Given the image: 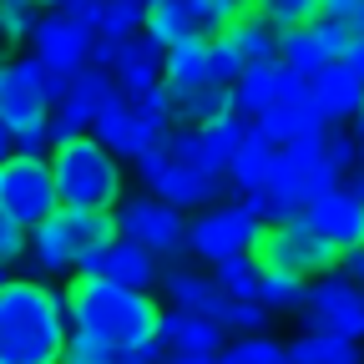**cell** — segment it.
<instances>
[{
    "label": "cell",
    "mask_w": 364,
    "mask_h": 364,
    "mask_svg": "<svg viewBox=\"0 0 364 364\" xmlns=\"http://www.w3.org/2000/svg\"><path fill=\"white\" fill-rule=\"evenodd\" d=\"M91 136L117 157V162H136L142 152H152V147H162L167 136L162 132H152L142 117H136L127 102H117V107H107L102 117H97V127H91Z\"/></svg>",
    "instance_id": "cell-19"
},
{
    "label": "cell",
    "mask_w": 364,
    "mask_h": 364,
    "mask_svg": "<svg viewBox=\"0 0 364 364\" xmlns=\"http://www.w3.org/2000/svg\"><path fill=\"white\" fill-rule=\"evenodd\" d=\"M117 102H122V91H117L112 71H102V66H86L81 76H71V86H66V102L51 112V122H46V132H51V147L71 142V136H86L91 127H97V117H102L107 107H117Z\"/></svg>",
    "instance_id": "cell-13"
},
{
    "label": "cell",
    "mask_w": 364,
    "mask_h": 364,
    "mask_svg": "<svg viewBox=\"0 0 364 364\" xmlns=\"http://www.w3.org/2000/svg\"><path fill=\"white\" fill-rule=\"evenodd\" d=\"M61 364H117V349H107V344H97V339H86V334H71Z\"/></svg>",
    "instance_id": "cell-36"
},
{
    "label": "cell",
    "mask_w": 364,
    "mask_h": 364,
    "mask_svg": "<svg viewBox=\"0 0 364 364\" xmlns=\"http://www.w3.org/2000/svg\"><path fill=\"white\" fill-rule=\"evenodd\" d=\"M136 172H142V182H147V198H157V203H167L177 213L182 208H213V203H223V177H213V172H203L193 162L172 157L167 147L142 152V157H136Z\"/></svg>",
    "instance_id": "cell-8"
},
{
    "label": "cell",
    "mask_w": 364,
    "mask_h": 364,
    "mask_svg": "<svg viewBox=\"0 0 364 364\" xmlns=\"http://www.w3.org/2000/svg\"><path fill=\"white\" fill-rule=\"evenodd\" d=\"M112 81L122 91L127 107H142L147 97H157L162 81H167V51L147 36H127L117 41V56H112Z\"/></svg>",
    "instance_id": "cell-15"
},
{
    "label": "cell",
    "mask_w": 364,
    "mask_h": 364,
    "mask_svg": "<svg viewBox=\"0 0 364 364\" xmlns=\"http://www.w3.org/2000/svg\"><path fill=\"white\" fill-rule=\"evenodd\" d=\"M258 16L279 31V36H289V31L314 26L318 21V6H314V0H268V6H258Z\"/></svg>",
    "instance_id": "cell-31"
},
{
    "label": "cell",
    "mask_w": 364,
    "mask_h": 364,
    "mask_svg": "<svg viewBox=\"0 0 364 364\" xmlns=\"http://www.w3.org/2000/svg\"><path fill=\"white\" fill-rule=\"evenodd\" d=\"M76 279H102V284H122V289H152V284L162 279V263H157L142 243L112 238L102 253H91V258L76 268Z\"/></svg>",
    "instance_id": "cell-17"
},
{
    "label": "cell",
    "mask_w": 364,
    "mask_h": 364,
    "mask_svg": "<svg viewBox=\"0 0 364 364\" xmlns=\"http://www.w3.org/2000/svg\"><path fill=\"white\" fill-rule=\"evenodd\" d=\"M66 318L71 334H86L107 349H142L162 334V304L147 289H122L102 279H71L66 284Z\"/></svg>",
    "instance_id": "cell-1"
},
{
    "label": "cell",
    "mask_w": 364,
    "mask_h": 364,
    "mask_svg": "<svg viewBox=\"0 0 364 364\" xmlns=\"http://www.w3.org/2000/svg\"><path fill=\"white\" fill-rule=\"evenodd\" d=\"M344 279H349V284H359V289H364V243H359V248H349V253H344Z\"/></svg>",
    "instance_id": "cell-42"
},
{
    "label": "cell",
    "mask_w": 364,
    "mask_h": 364,
    "mask_svg": "<svg viewBox=\"0 0 364 364\" xmlns=\"http://www.w3.org/2000/svg\"><path fill=\"white\" fill-rule=\"evenodd\" d=\"M66 339V299L51 284L11 279L0 289V364H61Z\"/></svg>",
    "instance_id": "cell-2"
},
{
    "label": "cell",
    "mask_w": 364,
    "mask_h": 364,
    "mask_svg": "<svg viewBox=\"0 0 364 364\" xmlns=\"http://www.w3.org/2000/svg\"><path fill=\"white\" fill-rule=\"evenodd\" d=\"M304 228H309L314 238H324V243L344 258L349 248L364 243V198L344 182L339 193H329V198H318V203L304 208Z\"/></svg>",
    "instance_id": "cell-16"
},
{
    "label": "cell",
    "mask_w": 364,
    "mask_h": 364,
    "mask_svg": "<svg viewBox=\"0 0 364 364\" xmlns=\"http://www.w3.org/2000/svg\"><path fill=\"white\" fill-rule=\"evenodd\" d=\"M258 279H263L258 258H233L213 268V284L223 289V299H238V304H258Z\"/></svg>",
    "instance_id": "cell-28"
},
{
    "label": "cell",
    "mask_w": 364,
    "mask_h": 364,
    "mask_svg": "<svg viewBox=\"0 0 364 364\" xmlns=\"http://www.w3.org/2000/svg\"><path fill=\"white\" fill-rule=\"evenodd\" d=\"M354 136H359V142H364V112H359V132H354Z\"/></svg>",
    "instance_id": "cell-46"
},
{
    "label": "cell",
    "mask_w": 364,
    "mask_h": 364,
    "mask_svg": "<svg viewBox=\"0 0 364 364\" xmlns=\"http://www.w3.org/2000/svg\"><path fill=\"white\" fill-rule=\"evenodd\" d=\"M344 66H354L364 76V0H359V21H354V51L344 56Z\"/></svg>",
    "instance_id": "cell-41"
},
{
    "label": "cell",
    "mask_w": 364,
    "mask_h": 364,
    "mask_svg": "<svg viewBox=\"0 0 364 364\" xmlns=\"http://www.w3.org/2000/svg\"><path fill=\"white\" fill-rule=\"evenodd\" d=\"M213 324L223 329V334H258V329H268V314L258 309V304H238V299H223L218 304V314H213Z\"/></svg>",
    "instance_id": "cell-32"
},
{
    "label": "cell",
    "mask_w": 364,
    "mask_h": 364,
    "mask_svg": "<svg viewBox=\"0 0 364 364\" xmlns=\"http://www.w3.org/2000/svg\"><path fill=\"white\" fill-rule=\"evenodd\" d=\"M31 56L46 66V71H56V76H81L91 66V56H97V31H86L76 26L61 6L51 11H41L36 31H31Z\"/></svg>",
    "instance_id": "cell-12"
},
{
    "label": "cell",
    "mask_w": 364,
    "mask_h": 364,
    "mask_svg": "<svg viewBox=\"0 0 364 364\" xmlns=\"http://www.w3.org/2000/svg\"><path fill=\"white\" fill-rule=\"evenodd\" d=\"M157 284H162V294H167V304H172L177 314H203V318H213L218 304H223V289L213 284V273H203V268L172 263V268H162Z\"/></svg>",
    "instance_id": "cell-21"
},
{
    "label": "cell",
    "mask_w": 364,
    "mask_h": 364,
    "mask_svg": "<svg viewBox=\"0 0 364 364\" xmlns=\"http://www.w3.org/2000/svg\"><path fill=\"white\" fill-rule=\"evenodd\" d=\"M304 334H329V339H359L364 334V289L349 284L344 273H324L318 284H309L304 299Z\"/></svg>",
    "instance_id": "cell-10"
},
{
    "label": "cell",
    "mask_w": 364,
    "mask_h": 364,
    "mask_svg": "<svg viewBox=\"0 0 364 364\" xmlns=\"http://www.w3.org/2000/svg\"><path fill=\"white\" fill-rule=\"evenodd\" d=\"M0 213H6L11 223H21L26 233L61 213L51 157H11L6 167H0Z\"/></svg>",
    "instance_id": "cell-7"
},
{
    "label": "cell",
    "mask_w": 364,
    "mask_h": 364,
    "mask_svg": "<svg viewBox=\"0 0 364 364\" xmlns=\"http://www.w3.org/2000/svg\"><path fill=\"white\" fill-rule=\"evenodd\" d=\"M26 238H31L26 228L0 213V268H6V273H11V263H26Z\"/></svg>",
    "instance_id": "cell-37"
},
{
    "label": "cell",
    "mask_w": 364,
    "mask_h": 364,
    "mask_svg": "<svg viewBox=\"0 0 364 364\" xmlns=\"http://www.w3.org/2000/svg\"><path fill=\"white\" fill-rule=\"evenodd\" d=\"M263 238V198H238V203H213L198 218H188V253H198L203 263H233V258H253Z\"/></svg>",
    "instance_id": "cell-5"
},
{
    "label": "cell",
    "mask_w": 364,
    "mask_h": 364,
    "mask_svg": "<svg viewBox=\"0 0 364 364\" xmlns=\"http://www.w3.org/2000/svg\"><path fill=\"white\" fill-rule=\"evenodd\" d=\"M162 364H218V359H208V354H167Z\"/></svg>",
    "instance_id": "cell-44"
},
{
    "label": "cell",
    "mask_w": 364,
    "mask_h": 364,
    "mask_svg": "<svg viewBox=\"0 0 364 364\" xmlns=\"http://www.w3.org/2000/svg\"><path fill=\"white\" fill-rule=\"evenodd\" d=\"M16 157H51V132H46V122L16 132Z\"/></svg>",
    "instance_id": "cell-38"
},
{
    "label": "cell",
    "mask_w": 364,
    "mask_h": 364,
    "mask_svg": "<svg viewBox=\"0 0 364 364\" xmlns=\"http://www.w3.org/2000/svg\"><path fill=\"white\" fill-rule=\"evenodd\" d=\"M66 76L46 71L36 56H6L0 61V122H6L11 132L21 127H41L51 122V112L66 102Z\"/></svg>",
    "instance_id": "cell-6"
},
{
    "label": "cell",
    "mask_w": 364,
    "mask_h": 364,
    "mask_svg": "<svg viewBox=\"0 0 364 364\" xmlns=\"http://www.w3.org/2000/svg\"><path fill=\"white\" fill-rule=\"evenodd\" d=\"M304 299H309V284H304V279L263 268V279H258V309H263V314H299Z\"/></svg>",
    "instance_id": "cell-27"
},
{
    "label": "cell",
    "mask_w": 364,
    "mask_h": 364,
    "mask_svg": "<svg viewBox=\"0 0 364 364\" xmlns=\"http://www.w3.org/2000/svg\"><path fill=\"white\" fill-rule=\"evenodd\" d=\"M354 177H364V142H359V172H354Z\"/></svg>",
    "instance_id": "cell-45"
},
{
    "label": "cell",
    "mask_w": 364,
    "mask_h": 364,
    "mask_svg": "<svg viewBox=\"0 0 364 364\" xmlns=\"http://www.w3.org/2000/svg\"><path fill=\"white\" fill-rule=\"evenodd\" d=\"M11 157H16V132H11L6 122H0V167H6Z\"/></svg>",
    "instance_id": "cell-43"
},
{
    "label": "cell",
    "mask_w": 364,
    "mask_h": 364,
    "mask_svg": "<svg viewBox=\"0 0 364 364\" xmlns=\"http://www.w3.org/2000/svg\"><path fill=\"white\" fill-rule=\"evenodd\" d=\"M309 97V81L294 76L284 61H273V66H258V71H243L233 81V117L243 122H258L268 112H279L289 102H304Z\"/></svg>",
    "instance_id": "cell-14"
},
{
    "label": "cell",
    "mask_w": 364,
    "mask_h": 364,
    "mask_svg": "<svg viewBox=\"0 0 364 364\" xmlns=\"http://www.w3.org/2000/svg\"><path fill=\"white\" fill-rule=\"evenodd\" d=\"M354 21H359V16H329V11H318V21H314L318 41H324V51H329L334 61H344V56L354 51Z\"/></svg>",
    "instance_id": "cell-34"
},
{
    "label": "cell",
    "mask_w": 364,
    "mask_h": 364,
    "mask_svg": "<svg viewBox=\"0 0 364 364\" xmlns=\"http://www.w3.org/2000/svg\"><path fill=\"white\" fill-rule=\"evenodd\" d=\"M324 167L344 182L349 172H359V136H349V132H329L324 136Z\"/></svg>",
    "instance_id": "cell-35"
},
{
    "label": "cell",
    "mask_w": 364,
    "mask_h": 364,
    "mask_svg": "<svg viewBox=\"0 0 364 364\" xmlns=\"http://www.w3.org/2000/svg\"><path fill=\"white\" fill-rule=\"evenodd\" d=\"M6 284H11V273H6V268H0V289H6Z\"/></svg>",
    "instance_id": "cell-47"
},
{
    "label": "cell",
    "mask_w": 364,
    "mask_h": 364,
    "mask_svg": "<svg viewBox=\"0 0 364 364\" xmlns=\"http://www.w3.org/2000/svg\"><path fill=\"white\" fill-rule=\"evenodd\" d=\"M6 56H11V51H6V46H0V61H6Z\"/></svg>",
    "instance_id": "cell-48"
},
{
    "label": "cell",
    "mask_w": 364,
    "mask_h": 364,
    "mask_svg": "<svg viewBox=\"0 0 364 364\" xmlns=\"http://www.w3.org/2000/svg\"><path fill=\"white\" fill-rule=\"evenodd\" d=\"M218 56L228 61V71H233V76L258 71V66H273V61H279V31L258 16V6H248L233 26L218 36Z\"/></svg>",
    "instance_id": "cell-18"
},
{
    "label": "cell",
    "mask_w": 364,
    "mask_h": 364,
    "mask_svg": "<svg viewBox=\"0 0 364 364\" xmlns=\"http://www.w3.org/2000/svg\"><path fill=\"white\" fill-rule=\"evenodd\" d=\"M76 26H86V31H102V6H91V0H66L61 6Z\"/></svg>",
    "instance_id": "cell-39"
},
{
    "label": "cell",
    "mask_w": 364,
    "mask_h": 364,
    "mask_svg": "<svg viewBox=\"0 0 364 364\" xmlns=\"http://www.w3.org/2000/svg\"><path fill=\"white\" fill-rule=\"evenodd\" d=\"M157 344H162L167 354H208V359H218V354H223V329L213 324V318H203V314L162 309V334H157Z\"/></svg>",
    "instance_id": "cell-22"
},
{
    "label": "cell",
    "mask_w": 364,
    "mask_h": 364,
    "mask_svg": "<svg viewBox=\"0 0 364 364\" xmlns=\"http://www.w3.org/2000/svg\"><path fill=\"white\" fill-rule=\"evenodd\" d=\"M284 364H359V344L329 334H299L294 344H284Z\"/></svg>",
    "instance_id": "cell-26"
},
{
    "label": "cell",
    "mask_w": 364,
    "mask_h": 364,
    "mask_svg": "<svg viewBox=\"0 0 364 364\" xmlns=\"http://www.w3.org/2000/svg\"><path fill=\"white\" fill-rule=\"evenodd\" d=\"M218 364H284V344L268 339V334H248L238 344H228L218 354Z\"/></svg>",
    "instance_id": "cell-33"
},
{
    "label": "cell",
    "mask_w": 364,
    "mask_h": 364,
    "mask_svg": "<svg viewBox=\"0 0 364 364\" xmlns=\"http://www.w3.org/2000/svg\"><path fill=\"white\" fill-rule=\"evenodd\" d=\"M147 26V6L142 0H107L102 6V41H127V36H142Z\"/></svg>",
    "instance_id": "cell-29"
},
{
    "label": "cell",
    "mask_w": 364,
    "mask_h": 364,
    "mask_svg": "<svg viewBox=\"0 0 364 364\" xmlns=\"http://www.w3.org/2000/svg\"><path fill=\"white\" fill-rule=\"evenodd\" d=\"M112 238H122L117 213H71L61 208L56 218H46L41 228H31L26 238V273L21 279L51 284L61 273H76L91 253H102Z\"/></svg>",
    "instance_id": "cell-3"
},
{
    "label": "cell",
    "mask_w": 364,
    "mask_h": 364,
    "mask_svg": "<svg viewBox=\"0 0 364 364\" xmlns=\"http://www.w3.org/2000/svg\"><path fill=\"white\" fill-rule=\"evenodd\" d=\"M51 172H56L61 208L71 213H117L127 203V167L91 132L51 147Z\"/></svg>",
    "instance_id": "cell-4"
},
{
    "label": "cell",
    "mask_w": 364,
    "mask_h": 364,
    "mask_svg": "<svg viewBox=\"0 0 364 364\" xmlns=\"http://www.w3.org/2000/svg\"><path fill=\"white\" fill-rule=\"evenodd\" d=\"M253 258H258V268L294 273V279H304V284L314 279V273H334V263H339V253L304 228V218L299 223H268L258 248H253Z\"/></svg>",
    "instance_id": "cell-9"
},
{
    "label": "cell",
    "mask_w": 364,
    "mask_h": 364,
    "mask_svg": "<svg viewBox=\"0 0 364 364\" xmlns=\"http://www.w3.org/2000/svg\"><path fill=\"white\" fill-rule=\"evenodd\" d=\"M36 21H41V6H31V0H0V46L11 51V46L31 41Z\"/></svg>",
    "instance_id": "cell-30"
},
{
    "label": "cell",
    "mask_w": 364,
    "mask_h": 364,
    "mask_svg": "<svg viewBox=\"0 0 364 364\" xmlns=\"http://www.w3.org/2000/svg\"><path fill=\"white\" fill-rule=\"evenodd\" d=\"M273 147H289V142H314V136H329V122L318 117V107L304 97V102H289V107H279V112H268V117H258L253 122Z\"/></svg>",
    "instance_id": "cell-23"
},
{
    "label": "cell",
    "mask_w": 364,
    "mask_h": 364,
    "mask_svg": "<svg viewBox=\"0 0 364 364\" xmlns=\"http://www.w3.org/2000/svg\"><path fill=\"white\" fill-rule=\"evenodd\" d=\"M279 61L294 71V76H304V81H314V76H324L329 66H334V56L324 51V41H318V31L314 26H304V31H289V36H279Z\"/></svg>",
    "instance_id": "cell-25"
},
{
    "label": "cell",
    "mask_w": 364,
    "mask_h": 364,
    "mask_svg": "<svg viewBox=\"0 0 364 364\" xmlns=\"http://www.w3.org/2000/svg\"><path fill=\"white\" fill-rule=\"evenodd\" d=\"M117 228H122V238L142 243L157 263H172V258L188 253V218L157 198H142V193L127 198L117 208Z\"/></svg>",
    "instance_id": "cell-11"
},
{
    "label": "cell",
    "mask_w": 364,
    "mask_h": 364,
    "mask_svg": "<svg viewBox=\"0 0 364 364\" xmlns=\"http://www.w3.org/2000/svg\"><path fill=\"white\" fill-rule=\"evenodd\" d=\"M309 102L318 107V117H324L329 127L334 122H359V112H364V76L354 71V66H344V61H334L324 76H314L309 81Z\"/></svg>",
    "instance_id": "cell-20"
},
{
    "label": "cell",
    "mask_w": 364,
    "mask_h": 364,
    "mask_svg": "<svg viewBox=\"0 0 364 364\" xmlns=\"http://www.w3.org/2000/svg\"><path fill=\"white\" fill-rule=\"evenodd\" d=\"M162 359H167L162 344H142V349H122L117 354V364H162Z\"/></svg>",
    "instance_id": "cell-40"
},
{
    "label": "cell",
    "mask_w": 364,
    "mask_h": 364,
    "mask_svg": "<svg viewBox=\"0 0 364 364\" xmlns=\"http://www.w3.org/2000/svg\"><path fill=\"white\" fill-rule=\"evenodd\" d=\"M273 152H279V147H273L258 127L248 132V142L238 147L233 167H228V182H233V188L243 193V203H248V198H263V188H268V172H273Z\"/></svg>",
    "instance_id": "cell-24"
}]
</instances>
